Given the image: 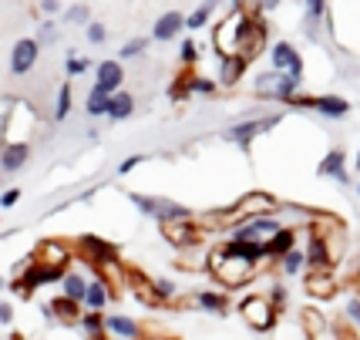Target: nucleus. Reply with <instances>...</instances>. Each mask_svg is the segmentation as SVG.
Wrapping results in <instances>:
<instances>
[{
    "label": "nucleus",
    "mask_w": 360,
    "mask_h": 340,
    "mask_svg": "<svg viewBox=\"0 0 360 340\" xmlns=\"http://www.w3.org/2000/svg\"><path fill=\"white\" fill-rule=\"evenodd\" d=\"M259 270H263V266L250 263V260H243V256H229L219 243L209 246L205 273H209L212 283H216L219 290H226V294H236V290H243V287H252L256 277H259Z\"/></svg>",
    "instance_id": "nucleus-1"
},
{
    "label": "nucleus",
    "mask_w": 360,
    "mask_h": 340,
    "mask_svg": "<svg viewBox=\"0 0 360 340\" xmlns=\"http://www.w3.org/2000/svg\"><path fill=\"white\" fill-rule=\"evenodd\" d=\"M283 111H273V115H250V118H239V122H233L226 132H222V139L229 141V145H236V149H243V152H252V145L263 139V135H269L273 128H280L283 125Z\"/></svg>",
    "instance_id": "nucleus-2"
},
{
    "label": "nucleus",
    "mask_w": 360,
    "mask_h": 340,
    "mask_svg": "<svg viewBox=\"0 0 360 340\" xmlns=\"http://www.w3.org/2000/svg\"><path fill=\"white\" fill-rule=\"evenodd\" d=\"M75 253H78L81 263L98 270V273L122 266V246L111 243V239H105V236H98V232H84V236H78V239H75Z\"/></svg>",
    "instance_id": "nucleus-3"
},
{
    "label": "nucleus",
    "mask_w": 360,
    "mask_h": 340,
    "mask_svg": "<svg viewBox=\"0 0 360 340\" xmlns=\"http://www.w3.org/2000/svg\"><path fill=\"white\" fill-rule=\"evenodd\" d=\"M303 92V81L297 77L283 75V71H259V75H252V94L259 98V101H276V105H286L293 94Z\"/></svg>",
    "instance_id": "nucleus-4"
},
{
    "label": "nucleus",
    "mask_w": 360,
    "mask_h": 340,
    "mask_svg": "<svg viewBox=\"0 0 360 340\" xmlns=\"http://www.w3.org/2000/svg\"><path fill=\"white\" fill-rule=\"evenodd\" d=\"M250 11H229V17L212 31V47H216L219 58H229V54L243 51V41H246V31H250Z\"/></svg>",
    "instance_id": "nucleus-5"
},
{
    "label": "nucleus",
    "mask_w": 360,
    "mask_h": 340,
    "mask_svg": "<svg viewBox=\"0 0 360 340\" xmlns=\"http://www.w3.org/2000/svg\"><path fill=\"white\" fill-rule=\"evenodd\" d=\"M236 313L243 317V324L250 327L252 334H273L280 313L269 307L266 294H246L243 300H236Z\"/></svg>",
    "instance_id": "nucleus-6"
},
{
    "label": "nucleus",
    "mask_w": 360,
    "mask_h": 340,
    "mask_svg": "<svg viewBox=\"0 0 360 340\" xmlns=\"http://www.w3.org/2000/svg\"><path fill=\"white\" fill-rule=\"evenodd\" d=\"M283 229V219L280 216H252L243 219L239 226L226 232L229 239H243V243H269V236H276Z\"/></svg>",
    "instance_id": "nucleus-7"
},
{
    "label": "nucleus",
    "mask_w": 360,
    "mask_h": 340,
    "mask_svg": "<svg viewBox=\"0 0 360 340\" xmlns=\"http://www.w3.org/2000/svg\"><path fill=\"white\" fill-rule=\"evenodd\" d=\"M269 68L297 77V81H303V75H307V61H303V54L297 51V44H290V41H276V44L269 47Z\"/></svg>",
    "instance_id": "nucleus-8"
},
{
    "label": "nucleus",
    "mask_w": 360,
    "mask_h": 340,
    "mask_svg": "<svg viewBox=\"0 0 360 340\" xmlns=\"http://www.w3.org/2000/svg\"><path fill=\"white\" fill-rule=\"evenodd\" d=\"M75 243H68V239H41L37 249H34V260L44 266H58V270H68V266L75 263Z\"/></svg>",
    "instance_id": "nucleus-9"
},
{
    "label": "nucleus",
    "mask_w": 360,
    "mask_h": 340,
    "mask_svg": "<svg viewBox=\"0 0 360 340\" xmlns=\"http://www.w3.org/2000/svg\"><path fill=\"white\" fill-rule=\"evenodd\" d=\"M340 287H344V279L337 277V270H320V273H303V290L310 300H337L340 294Z\"/></svg>",
    "instance_id": "nucleus-10"
},
{
    "label": "nucleus",
    "mask_w": 360,
    "mask_h": 340,
    "mask_svg": "<svg viewBox=\"0 0 360 340\" xmlns=\"http://www.w3.org/2000/svg\"><path fill=\"white\" fill-rule=\"evenodd\" d=\"M162 232V239L175 249H188V246H202L205 243V232L199 229V222L192 219V222H165V226H158Z\"/></svg>",
    "instance_id": "nucleus-11"
},
{
    "label": "nucleus",
    "mask_w": 360,
    "mask_h": 340,
    "mask_svg": "<svg viewBox=\"0 0 360 340\" xmlns=\"http://www.w3.org/2000/svg\"><path fill=\"white\" fill-rule=\"evenodd\" d=\"M37 61H41V44H37L34 37H20V41H14V47H11V61H7L11 75L14 77L31 75L34 68H37Z\"/></svg>",
    "instance_id": "nucleus-12"
},
{
    "label": "nucleus",
    "mask_w": 360,
    "mask_h": 340,
    "mask_svg": "<svg viewBox=\"0 0 360 340\" xmlns=\"http://www.w3.org/2000/svg\"><path fill=\"white\" fill-rule=\"evenodd\" d=\"M192 307L209 313V317H229V310H233L236 303H233V294H226L219 287H209V290L192 294Z\"/></svg>",
    "instance_id": "nucleus-13"
},
{
    "label": "nucleus",
    "mask_w": 360,
    "mask_h": 340,
    "mask_svg": "<svg viewBox=\"0 0 360 340\" xmlns=\"http://www.w3.org/2000/svg\"><path fill=\"white\" fill-rule=\"evenodd\" d=\"M31 155H34V145L27 139H11L0 149V172H4V175H14V172L27 169Z\"/></svg>",
    "instance_id": "nucleus-14"
},
{
    "label": "nucleus",
    "mask_w": 360,
    "mask_h": 340,
    "mask_svg": "<svg viewBox=\"0 0 360 340\" xmlns=\"http://www.w3.org/2000/svg\"><path fill=\"white\" fill-rule=\"evenodd\" d=\"M316 175L320 179H333L337 186H350V169H347V152L340 145H333L330 152H323V158L316 162Z\"/></svg>",
    "instance_id": "nucleus-15"
},
{
    "label": "nucleus",
    "mask_w": 360,
    "mask_h": 340,
    "mask_svg": "<svg viewBox=\"0 0 360 340\" xmlns=\"http://www.w3.org/2000/svg\"><path fill=\"white\" fill-rule=\"evenodd\" d=\"M125 84V64L118 58H105L94 64V88H101L105 94H118Z\"/></svg>",
    "instance_id": "nucleus-16"
},
{
    "label": "nucleus",
    "mask_w": 360,
    "mask_h": 340,
    "mask_svg": "<svg viewBox=\"0 0 360 340\" xmlns=\"http://www.w3.org/2000/svg\"><path fill=\"white\" fill-rule=\"evenodd\" d=\"M105 334H108V340H145L148 337V330L135 317H128V313H108L105 317Z\"/></svg>",
    "instance_id": "nucleus-17"
},
{
    "label": "nucleus",
    "mask_w": 360,
    "mask_h": 340,
    "mask_svg": "<svg viewBox=\"0 0 360 340\" xmlns=\"http://www.w3.org/2000/svg\"><path fill=\"white\" fill-rule=\"evenodd\" d=\"M115 296H118V287H115L108 277L94 273V277L88 279V290H84V310H98V313H105V307H108Z\"/></svg>",
    "instance_id": "nucleus-18"
},
{
    "label": "nucleus",
    "mask_w": 360,
    "mask_h": 340,
    "mask_svg": "<svg viewBox=\"0 0 360 340\" xmlns=\"http://www.w3.org/2000/svg\"><path fill=\"white\" fill-rule=\"evenodd\" d=\"M300 243H303V232H300V226H286L283 222V229L276 232V236H269L266 243V256H269V266H276L290 253V249H297Z\"/></svg>",
    "instance_id": "nucleus-19"
},
{
    "label": "nucleus",
    "mask_w": 360,
    "mask_h": 340,
    "mask_svg": "<svg viewBox=\"0 0 360 340\" xmlns=\"http://www.w3.org/2000/svg\"><path fill=\"white\" fill-rule=\"evenodd\" d=\"M195 213L188 209L186 202L169 199V196H155V213H152V222L165 226V222H192Z\"/></svg>",
    "instance_id": "nucleus-20"
},
{
    "label": "nucleus",
    "mask_w": 360,
    "mask_h": 340,
    "mask_svg": "<svg viewBox=\"0 0 360 340\" xmlns=\"http://www.w3.org/2000/svg\"><path fill=\"white\" fill-rule=\"evenodd\" d=\"M182 31H186V14H182V11H165V14L152 24V41L169 44V41H175Z\"/></svg>",
    "instance_id": "nucleus-21"
},
{
    "label": "nucleus",
    "mask_w": 360,
    "mask_h": 340,
    "mask_svg": "<svg viewBox=\"0 0 360 340\" xmlns=\"http://www.w3.org/2000/svg\"><path fill=\"white\" fill-rule=\"evenodd\" d=\"M47 307H51V313H54V327H78L81 313H84V307H81L78 300H68L64 294L51 296Z\"/></svg>",
    "instance_id": "nucleus-22"
},
{
    "label": "nucleus",
    "mask_w": 360,
    "mask_h": 340,
    "mask_svg": "<svg viewBox=\"0 0 360 340\" xmlns=\"http://www.w3.org/2000/svg\"><path fill=\"white\" fill-rule=\"evenodd\" d=\"M314 111L323 122H344L347 115H350V101H347L344 94H316Z\"/></svg>",
    "instance_id": "nucleus-23"
},
{
    "label": "nucleus",
    "mask_w": 360,
    "mask_h": 340,
    "mask_svg": "<svg viewBox=\"0 0 360 340\" xmlns=\"http://www.w3.org/2000/svg\"><path fill=\"white\" fill-rule=\"evenodd\" d=\"M246 71H250V61H246L243 54H229V58H219V75H216V81H219V88H236Z\"/></svg>",
    "instance_id": "nucleus-24"
},
{
    "label": "nucleus",
    "mask_w": 360,
    "mask_h": 340,
    "mask_svg": "<svg viewBox=\"0 0 360 340\" xmlns=\"http://www.w3.org/2000/svg\"><path fill=\"white\" fill-rule=\"evenodd\" d=\"M135 108H139V101H135V94L131 92H122L118 94H111V101H108V122H128L131 115H135Z\"/></svg>",
    "instance_id": "nucleus-25"
},
{
    "label": "nucleus",
    "mask_w": 360,
    "mask_h": 340,
    "mask_svg": "<svg viewBox=\"0 0 360 340\" xmlns=\"http://www.w3.org/2000/svg\"><path fill=\"white\" fill-rule=\"evenodd\" d=\"M84 290H88V277L81 273L78 266H68V273L61 279V294L68 300H78L81 307H84Z\"/></svg>",
    "instance_id": "nucleus-26"
},
{
    "label": "nucleus",
    "mask_w": 360,
    "mask_h": 340,
    "mask_svg": "<svg viewBox=\"0 0 360 340\" xmlns=\"http://www.w3.org/2000/svg\"><path fill=\"white\" fill-rule=\"evenodd\" d=\"M276 273H280L283 279H293V277H303L307 273V253H303V246H297V249H290L286 256H283L280 263L273 266Z\"/></svg>",
    "instance_id": "nucleus-27"
},
{
    "label": "nucleus",
    "mask_w": 360,
    "mask_h": 340,
    "mask_svg": "<svg viewBox=\"0 0 360 340\" xmlns=\"http://www.w3.org/2000/svg\"><path fill=\"white\" fill-rule=\"evenodd\" d=\"M17 108H20V101L11 98V94H0V149L11 141V125L17 118Z\"/></svg>",
    "instance_id": "nucleus-28"
},
{
    "label": "nucleus",
    "mask_w": 360,
    "mask_h": 340,
    "mask_svg": "<svg viewBox=\"0 0 360 340\" xmlns=\"http://www.w3.org/2000/svg\"><path fill=\"white\" fill-rule=\"evenodd\" d=\"M71 105H75V88H71V81H64L61 88H58V98H54V111H51V122H68V115H71Z\"/></svg>",
    "instance_id": "nucleus-29"
},
{
    "label": "nucleus",
    "mask_w": 360,
    "mask_h": 340,
    "mask_svg": "<svg viewBox=\"0 0 360 340\" xmlns=\"http://www.w3.org/2000/svg\"><path fill=\"white\" fill-rule=\"evenodd\" d=\"M108 101H111V94H105L101 88L91 84V92L84 94V115L88 118H108Z\"/></svg>",
    "instance_id": "nucleus-30"
},
{
    "label": "nucleus",
    "mask_w": 360,
    "mask_h": 340,
    "mask_svg": "<svg viewBox=\"0 0 360 340\" xmlns=\"http://www.w3.org/2000/svg\"><path fill=\"white\" fill-rule=\"evenodd\" d=\"M105 317H108V313H98V310H84V313H81V320H78V327L84 330V337H88V340L108 337V334H105Z\"/></svg>",
    "instance_id": "nucleus-31"
},
{
    "label": "nucleus",
    "mask_w": 360,
    "mask_h": 340,
    "mask_svg": "<svg viewBox=\"0 0 360 340\" xmlns=\"http://www.w3.org/2000/svg\"><path fill=\"white\" fill-rule=\"evenodd\" d=\"M186 84H188V94H199V98H212L219 92V81L205 75H186Z\"/></svg>",
    "instance_id": "nucleus-32"
},
{
    "label": "nucleus",
    "mask_w": 360,
    "mask_h": 340,
    "mask_svg": "<svg viewBox=\"0 0 360 340\" xmlns=\"http://www.w3.org/2000/svg\"><path fill=\"white\" fill-rule=\"evenodd\" d=\"M266 300H269V307L276 310V313H286V307H290V290H286V283H283V279H273V283H269Z\"/></svg>",
    "instance_id": "nucleus-33"
},
{
    "label": "nucleus",
    "mask_w": 360,
    "mask_h": 340,
    "mask_svg": "<svg viewBox=\"0 0 360 340\" xmlns=\"http://www.w3.org/2000/svg\"><path fill=\"white\" fill-rule=\"evenodd\" d=\"M94 68L91 58H81L78 51H68V58H64V75L68 77H81V75H88Z\"/></svg>",
    "instance_id": "nucleus-34"
},
{
    "label": "nucleus",
    "mask_w": 360,
    "mask_h": 340,
    "mask_svg": "<svg viewBox=\"0 0 360 340\" xmlns=\"http://www.w3.org/2000/svg\"><path fill=\"white\" fill-rule=\"evenodd\" d=\"M64 24H75V27H88L91 24V7L88 4H71V7H64L61 11Z\"/></svg>",
    "instance_id": "nucleus-35"
},
{
    "label": "nucleus",
    "mask_w": 360,
    "mask_h": 340,
    "mask_svg": "<svg viewBox=\"0 0 360 340\" xmlns=\"http://www.w3.org/2000/svg\"><path fill=\"white\" fill-rule=\"evenodd\" d=\"M148 41H152V37H128L125 44L118 47V58H122V64H125V61H135V58H141V54L148 51Z\"/></svg>",
    "instance_id": "nucleus-36"
},
{
    "label": "nucleus",
    "mask_w": 360,
    "mask_h": 340,
    "mask_svg": "<svg viewBox=\"0 0 360 340\" xmlns=\"http://www.w3.org/2000/svg\"><path fill=\"white\" fill-rule=\"evenodd\" d=\"M34 41H37L41 47L58 44V41H61V31H58V24H54L51 17H47V20H41V24H37V34H34Z\"/></svg>",
    "instance_id": "nucleus-37"
},
{
    "label": "nucleus",
    "mask_w": 360,
    "mask_h": 340,
    "mask_svg": "<svg viewBox=\"0 0 360 340\" xmlns=\"http://www.w3.org/2000/svg\"><path fill=\"white\" fill-rule=\"evenodd\" d=\"M128 202L135 206V213L141 219H152V213H155V196H148V192H128Z\"/></svg>",
    "instance_id": "nucleus-38"
},
{
    "label": "nucleus",
    "mask_w": 360,
    "mask_h": 340,
    "mask_svg": "<svg viewBox=\"0 0 360 340\" xmlns=\"http://www.w3.org/2000/svg\"><path fill=\"white\" fill-rule=\"evenodd\" d=\"M344 320L350 324V330H354V337L360 340V296H347V303H344Z\"/></svg>",
    "instance_id": "nucleus-39"
},
{
    "label": "nucleus",
    "mask_w": 360,
    "mask_h": 340,
    "mask_svg": "<svg viewBox=\"0 0 360 340\" xmlns=\"http://www.w3.org/2000/svg\"><path fill=\"white\" fill-rule=\"evenodd\" d=\"M199 44H195V37H186L182 44H179V61L186 64V68H192V64H199Z\"/></svg>",
    "instance_id": "nucleus-40"
},
{
    "label": "nucleus",
    "mask_w": 360,
    "mask_h": 340,
    "mask_svg": "<svg viewBox=\"0 0 360 340\" xmlns=\"http://www.w3.org/2000/svg\"><path fill=\"white\" fill-rule=\"evenodd\" d=\"M84 37H88V44L101 47V44H105V41H108V27H105L101 20H91V24L84 27Z\"/></svg>",
    "instance_id": "nucleus-41"
},
{
    "label": "nucleus",
    "mask_w": 360,
    "mask_h": 340,
    "mask_svg": "<svg viewBox=\"0 0 360 340\" xmlns=\"http://www.w3.org/2000/svg\"><path fill=\"white\" fill-rule=\"evenodd\" d=\"M145 162H148V155H145V152L128 155V158H122V162H118V175L125 179V175H131V172L139 169V165H145Z\"/></svg>",
    "instance_id": "nucleus-42"
},
{
    "label": "nucleus",
    "mask_w": 360,
    "mask_h": 340,
    "mask_svg": "<svg viewBox=\"0 0 360 340\" xmlns=\"http://www.w3.org/2000/svg\"><path fill=\"white\" fill-rule=\"evenodd\" d=\"M20 199H24V189H17V186L4 189V192H0V209H14Z\"/></svg>",
    "instance_id": "nucleus-43"
},
{
    "label": "nucleus",
    "mask_w": 360,
    "mask_h": 340,
    "mask_svg": "<svg viewBox=\"0 0 360 340\" xmlns=\"http://www.w3.org/2000/svg\"><path fill=\"white\" fill-rule=\"evenodd\" d=\"M250 4H252V14L263 17V14H273V11L280 7L283 0H250Z\"/></svg>",
    "instance_id": "nucleus-44"
},
{
    "label": "nucleus",
    "mask_w": 360,
    "mask_h": 340,
    "mask_svg": "<svg viewBox=\"0 0 360 340\" xmlns=\"http://www.w3.org/2000/svg\"><path fill=\"white\" fill-rule=\"evenodd\" d=\"M14 324V303L11 300H0V327Z\"/></svg>",
    "instance_id": "nucleus-45"
},
{
    "label": "nucleus",
    "mask_w": 360,
    "mask_h": 340,
    "mask_svg": "<svg viewBox=\"0 0 360 340\" xmlns=\"http://www.w3.org/2000/svg\"><path fill=\"white\" fill-rule=\"evenodd\" d=\"M41 14H47V17L61 14V0H41Z\"/></svg>",
    "instance_id": "nucleus-46"
},
{
    "label": "nucleus",
    "mask_w": 360,
    "mask_h": 340,
    "mask_svg": "<svg viewBox=\"0 0 360 340\" xmlns=\"http://www.w3.org/2000/svg\"><path fill=\"white\" fill-rule=\"evenodd\" d=\"M250 0H229V11H246Z\"/></svg>",
    "instance_id": "nucleus-47"
},
{
    "label": "nucleus",
    "mask_w": 360,
    "mask_h": 340,
    "mask_svg": "<svg viewBox=\"0 0 360 340\" xmlns=\"http://www.w3.org/2000/svg\"><path fill=\"white\" fill-rule=\"evenodd\" d=\"M354 270H357V273H354V279H357V287H360V256H357V263H354Z\"/></svg>",
    "instance_id": "nucleus-48"
},
{
    "label": "nucleus",
    "mask_w": 360,
    "mask_h": 340,
    "mask_svg": "<svg viewBox=\"0 0 360 340\" xmlns=\"http://www.w3.org/2000/svg\"><path fill=\"white\" fill-rule=\"evenodd\" d=\"M4 290H7V279H4V273H0V294H4Z\"/></svg>",
    "instance_id": "nucleus-49"
},
{
    "label": "nucleus",
    "mask_w": 360,
    "mask_h": 340,
    "mask_svg": "<svg viewBox=\"0 0 360 340\" xmlns=\"http://www.w3.org/2000/svg\"><path fill=\"white\" fill-rule=\"evenodd\" d=\"M354 169L360 172V149H357V158H354Z\"/></svg>",
    "instance_id": "nucleus-50"
},
{
    "label": "nucleus",
    "mask_w": 360,
    "mask_h": 340,
    "mask_svg": "<svg viewBox=\"0 0 360 340\" xmlns=\"http://www.w3.org/2000/svg\"><path fill=\"white\" fill-rule=\"evenodd\" d=\"M357 196H360V186H357Z\"/></svg>",
    "instance_id": "nucleus-51"
}]
</instances>
